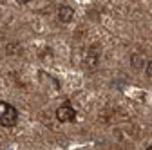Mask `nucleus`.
<instances>
[{
    "mask_svg": "<svg viewBox=\"0 0 152 150\" xmlns=\"http://www.w3.org/2000/svg\"><path fill=\"white\" fill-rule=\"evenodd\" d=\"M145 72H147V76H150V78H152V60L145 63Z\"/></svg>",
    "mask_w": 152,
    "mask_h": 150,
    "instance_id": "5",
    "label": "nucleus"
},
{
    "mask_svg": "<svg viewBox=\"0 0 152 150\" xmlns=\"http://www.w3.org/2000/svg\"><path fill=\"white\" fill-rule=\"evenodd\" d=\"M16 121H18V110L7 101H0V125L15 127Z\"/></svg>",
    "mask_w": 152,
    "mask_h": 150,
    "instance_id": "1",
    "label": "nucleus"
},
{
    "mask_svg": "<svg viewBox=\"0 0 152 150\" xmlns=\"http://www.w3.org/2000/svg\"><path fill=\"white\" fill-rule=\"evenodd\" d=\"M56 119L60 123H72L76 119V110L74 107H71L69 103H64L56 108Z\"/></svg>",
    "mask_w": 152,
    "mask_h": 150,
    "instance_id": "3",
    "label": "nucleus"
},
{
    "mask_svg": "<svg viewBox=\"0 0 152 150\" xmlns=\"http://www.w3.org/2000/svg\"><path fill=\"white\" fill-rule=\"evenodd\" d=\"M72 18H74V9L71 6H65V4L60 6V9H58V20L62 24H71Z\"/></svg>",
    "mask_w": 152,
    "mask_h": 150,
    "instance_id": "4",
    "label": "nucleus"
},
{
    "mask_svg": "<svg viewBox=\"0 0 152 150\" xmlns=\"http://www.w3.org/2000/svg\"><path fill=\"white\" fill-rule=\"evenodd\" d=\"M100 47L94 44V45H91L89 49H87V52H85V60H83V65H85V69H89V71H94L98 65H100Z\"/></svg>",
    "mask_w": 152,
    "mask_h": 150,
    "instance_id": "2",
    "label": "nucleus"
},
{
    "mask_svg": "<svg viewBox=\"0 0 152 150\" xmlns=\"http://www.w3.org/2000/svg\"><path fill=\"white\" fill-rule=\"evenodd\" d=\"M18 4H27V2H31V0H16Z\"/></svg>",
    "mask_w": 152,
    "mask_h": 150,
    "instance_id": "6",
    "label": "nucleus"
}]
</instances>
